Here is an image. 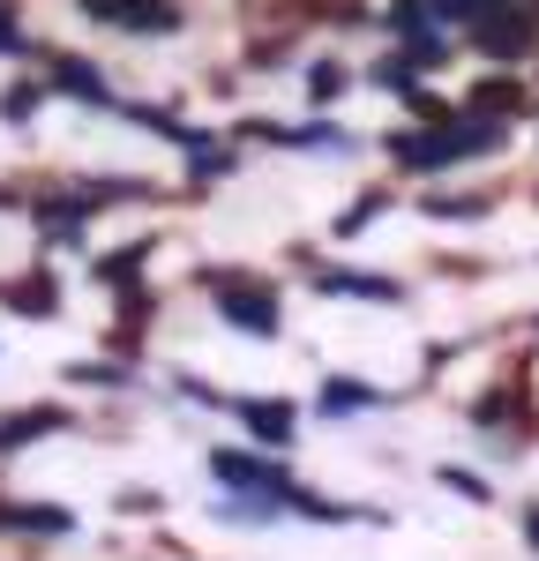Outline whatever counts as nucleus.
Segmentation results:
<instances>
[{"mask_svg": "<svg viewBox=\"0 0 539 561\" xmlns=\"http://www.w3.org/2000/svg\"><path fill=\"white\" fill-rule=\"evenodd\" d=\"M502 142V128H488V121H465L457 135H398V158L404 165H449V158H480V150H494Z\"/></svg>", "mask_w": 539, "mask_h": 561, "instance_id": "1", "label": "nucleus"}, {"mask_svg": "<svg viewBox=\"0 0 539 561\" xmlns=\"http://www.w3.org/2000/svg\"><path fill=\"white\" fill-rule=\"evenodd\" d=\"M210 472L232 479V486H248V494H263V502H285V510H293V494H300L277 465H255V457H240V449H218V457H210Z\"/></svg>", "mask_w": 539, "mask_h": 561, "instance_id": "2", "label": "nucleus"}, {"mask_svg": "<svg viewBox=\"0 0 539 561\" xmlns=\"http://www.w3.org/2000/svg\"><path fill=\"white\" fill-rule=\"evenodd\" d=\"M98 23H121V31H180L173 0H83Z\"/></svg>", "mask_w": 539, "mask_h": 561, "instance_id": "3", "label": "nucleus"}, {"mask_svg": "<svg viewBox=\"0 0 539 561\" xmlns=\"http://www.w3.org/2000/svg\"><path fill=\"white\" fill-rule=\"evenodd\" d=\"M68 427V412L60 404H31V412H0V449H23V442H38V434Z\"/></svg>", "mask_w": 539, "mask_h": 561, "instance_id": "4", "label": "nucleus"}, {"mask_svg": "<svg viewBox=\"0 0 539 561\" xmlns=\"http://www.w3.org/2000/svg\"><path fill=\"white\" fill-rule=\"evenodd\" d=\"M225 322L255 330V337H277V300L270 293H225Z\"/></svg>", "mask_w": 539, "mask_h": 561, "instance_id": "5", "label": "nucleus"}, {"mask_svg": "<svg viewBox=\"0 0 539 561\" xmlns=\"http://www.w3.org/2000/svg\"><path fill=\"white\" fill-rule=\"evenodd\" d=\"M480 45H488V53H509V60H517V53L532 45V15H509V0H502V15H488V23H480Z\"/></svg>", "mask_w": 539, "mask_h": 561, "instance_id": "6", "label": "nucleus"}, {"mask_svg": "<svg viewBox=\"0 0 539 561\" xmlns=\"http://www.w3.org/2000/svg\"><path fill=\"white\" fill-rule=\"evenodd\" d=\"M0 300L15 307V314H53V300H60V293H53V277H45V270H31V277H15Z\"/></svg>", "mask_w": 539, "mask_h": 561, "instance_id": "7", "label": "nucleus"}, {"mask_svg": "<svg viewBox=\"0 0 539 561\" xmlns=\"http://www.w3.org/2000/svg\"><path fill=\"white\" fill-rule=\"evenodd\" d=\"M240 412H248L255 442H270V449H277V442H293V404H277V397H270V404H240Z\"/></svg>", "mask_w": 539, "mask_h": 561, "instance_id": "8", "label": "nucleus"}, {"mask_svg": "<svg viewBox=\"0 0 539 561\" xmlns=\"http://www.w3.org/2000/svg\"><path fill=\"white\" fill-rule=\"evenodd\" d=\"M53 90H68V98H90V105H105V83H98V68H90V60H53Z\"/></svg>", "mask_w": 539, "mask_h": 561, "instance_id": "9", "label": "nucleus"}, {"mask_svg": "<svg viewBox=\"0 0 539 561\" xmlns=\"http://www.w3.org/2000/svg\"><path fill=\"white\" fill-rule=\"evenodd\" d=\"M0 524H15V531H68V510H0Z\"/></svg>", "mask_w": 539, "mask_h": 561, "instance_id": "10", "label": "nucleus"}, {"mask_svg": "<svg viewBox=\"0 0 539 561\" xmlns=\"http://www.w3.org/2000/svg\"><path fill=\"white\" fill-rule=\"evenodd\" d=\"M322 404H330V412H353V404H375V389H359V382H330V389H322Z\"/></svg>", "mask_w": 539, "mask_h": 561, "instance_id": "11", "label": "nucleus"}, {"mask_svg": "<svg viewBox=\"0 0 539 561\" xmlns=\"http://www.w3.org/2000/svg\"><path fill=\"white\" fill-rule=\"evenodd\" d=\"M472 105H480V113H517V90H509V83H480Z\"/></svg>", "mask_w": 539, "mask_h": 561, "instance_id": "12", "label": "nucleus"}, {"mask_svg": "<svg viewBox=\"0 0 539 561\" xmlns=\"http://www.w3.org/2000/svg\"><path fill=\"white\" fill-rule=\"evenodd\" d=\"M135 270H142V248H128V255H113V262H98V277H105V285H121V277H135Z\"/></svg>", "mask_w": 539, "mask_h": 561, "instance_id": "13", "label": "nucleus"}, {"mask_svg": "<svg viewBox=\"0 0 539 561\" xmlns=\"http://www.w3.org/2000/svg\"><path fill=\"white\" fill-rule=\"evenodd\" d=\"M375 83H390V90H412V60H382V68H375Z\"/></svg>", "mask_w": 539, "mask_h": 561, "instance_id": "14", "label": "nucleus"}, {"mask_svg": "<svg viewBox=\"0 0 539 561\" xmlns=\"http://www.w3.org/2000/svg\"><path fill=\"white\" fill-rule=\"evenodd\" d=\"M337 83H345L337 68H314V76H308V90H314V98H337Z\"/></svg>", "mask_w": 539, "mask_h": 561, "instance_id": "15", "label": "nucleus"}, {"mask_svg": "<svg viewBox=\"0 0 539 561\" xmlns=\"http://www.w3.org/2000/svg\"><path fill=\"white\" fill-rule=\"evenodd\" d=\"M525 531H532V539H539V510H532V517H525Z\"/></svg>", "mask_w": 539, "mask_h": 561, "instance_id": "16", "label": "nucleus"}]
</instances>
